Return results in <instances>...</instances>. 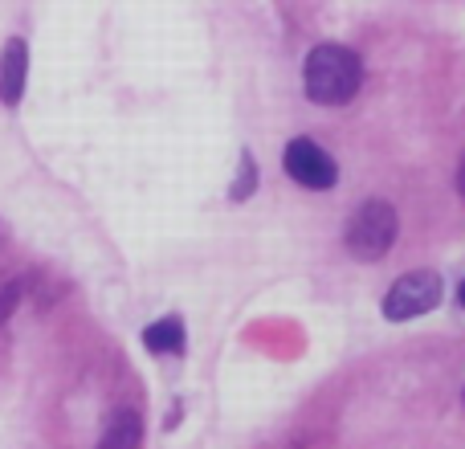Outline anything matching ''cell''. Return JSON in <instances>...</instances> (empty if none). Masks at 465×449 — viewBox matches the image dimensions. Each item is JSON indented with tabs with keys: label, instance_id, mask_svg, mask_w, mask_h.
<instances>
[{
	"label": "cell",
	"instance_id": "obj_3",
	"mask_svg": "<svg viewBox=\"0 0 465 449\" xmlns=\"http://www.w3.org/2000/svg\"><path fill=\"white\" fill-rule=\"evenodd\" d=\"M441 298H445L441 274L437 270H412V274H401V278L388 286L380 311H384L388 323H409V319H420V314L437 311Z\"/></svg>",
	"mask_w": 465,
	"mask_h": 449
},
{
	"label": "cell",
	"instance_id": "obj_10",
	"mask_svg": "<svg viewBox=\"0 0 465 449\" xmlns=\"http://www.w3.org/2000/svg\"><path fill=\"white\" fill-rule=\"evenodd\" d=\"M458 193H461V201H465V155H461V164H458Z\"/></svg>",
	"mask_w": 465,
	"mask_h": 449
},
{
	"label": "cell",
	"instance_id": "obj_4",
	"mask_svg": "<svg viewBox=\"0 0 465 449\" xmlns=\"http://www.w3.org/2000/svg\"><path fill=\"white\" fill-rule=\"evenodd\" d=\"M282 168H286V176L294 180L298 188H311V193H327V188L339 185L335 155L311 135L290 139L286 152H282Z\"/></svg>",
	"mask_w": 465,
	"mask_h": 449
},
{
	"label": "cell",
	"instance_id": "obj_7",
	"mask_svg": "<svg viewBox=\"0 0 465 449\" xmlns=\"http://www.w3.org/2000/svg\"><path fill=\"white\" fill-rule=\"evenodd\" d=\"M139 445H143V417L135 409H119L106 421L103 437H98V449H139Z\"/></svg>",
	"mask_w": 465,
	"mask_h": 449
},
{
	"label": "cell",
	"instance_id": "obj_12",
	"mask_svg": "<svg viewBox=\"0 0 465 449\" xmlns=\"http://www.w3.org/2000/svg\"><path fill=\"white\" fill-rule=\"evenodd\" d=\"M461 401H465V393H461Z\"/></svg>",
	"mask_w": 465,
	"mask_h": 449
},
{
	"label": "cell",
	"instance_id": "obj_9",
	"mask_svg": "<svg viewBox=\"0 0 465 449\" xmlns=\"http://www.w3.org/2000/svg\"><path fill=\"white\" fill-rule=\"evenodd\" d=\"M21 298H25V278H8V282H0V327H5V323L16 314Z\"/></svg>",
	"mask_w": 465,
	"mask_h": 449
},
{
	"label": "cell",
	"instance_id": "obj_1",
	"mask_svg": "<svg viewBox=\"0 0 465 449\" xmlns=\"http://www.w3.org/2000/svg\"><path fill=\"white\" fill-rule=\"evenodd\" d=\"M363 86V62L351 45L322 41L302 57V95L314 106H347Z\"/></svg>",
	"mask_w": 465,
	"mask_h": 449
},
{
	"label": "cell",
	"instance_id": "obj_8",
	"mask_svg": "<svg viewBox=\"0 0 465 449\" xmlns=\"http://www.w3.org/2000/svg\"><path fill=\"white\" fill-rule=\"evenodd\" d=\"M253 193H257V160H253V152H241L237 176H232V185H229V201L232 205H245Z\"/></svg>",
	"mask_w": 465,
	"mask_h": 449
},
{
	"label": "cell",
	"instance_id": "obj_5",
	"mask_svg": "<svg viewBox=\"0 0 465 449\" xmlns=\"http://www.w3.org/2000/svg\"><path fill=\"white\" fill-rule=\"evenodd\" d=\"M25 82H29V45L25 37H8L0 49V103L21 106Z\"/></svg>",
	"mask_w": 465,
	"mask_h": 449
},
{
	"label": "cell",
	"instance_id": "obj_6",
	"mask_svg": "<svg viewBox=\"0 0 465 449\" xmlns=\"http://www.w3.org/2000/svg\"><path fill=\"white\" fill-rule=\"evenodd\" d=\"M139 339H143V347L152 355H184L188 352V327L180 314H163V319L147 323Z\"/></svg>",
	"mask_w": 465,
	"mask_h": 449
},
{
	"label": "cell",
	"instance_id": "obj_11",
	"mask_svg": "<svg viewBox=\"0 0 465 449\" xmlns=\"http://www.w3.org/2000/svg\"><path fill=\"white\" fill-rule=\"evenodd\" d=\"M458 306L465 311V278H461V286H458Z\"/></svg>",
	"mask_w": 465,
	"mask_h": 449
},
{
	"label": "cell",
	"instance_id": "obj_2",
	"mask_svg": "<svg viewBox=\"0 0 465 449\" xmlns=\"http://www.w3.org/2000/svg\"><path fill=\"white\" fill-rule=\"evenodd\" d=\"M401 237V213L388 201H363L343 229V249L363 265H376L392 254Z\"/></svg>",
	"mask_w": 465,
	"mask_h": 449
}]
</instances>
